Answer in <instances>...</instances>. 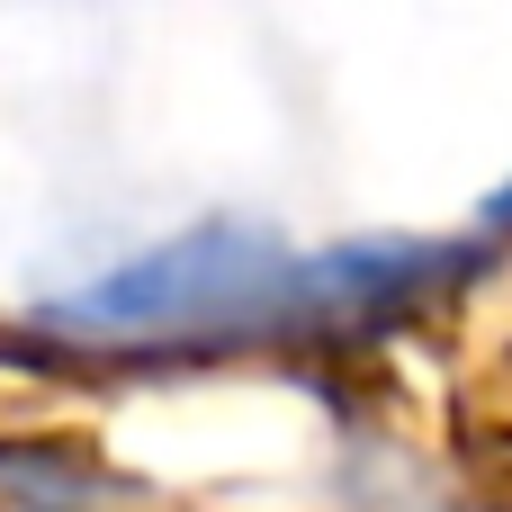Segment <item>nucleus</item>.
<instances>
[{
    "label": "nucleus",
    "mask_w": 512,
    "mask_h": 512,
    "mask_svg": "<svg viewBox=\"0 0 512 512\" xmlns=\"http://www.w3.org/2000/svg\"><path fill=\"white\" fill-rule=\"evenodd\" d=\"M288 279H297V243H279L252 216H207L45 297L36 324L63 342H252V333H288Z\"/></svg>",
    "instance_id": "f257e3e1"
},
{
    "label": "nucleus",
    "mask_w": 512,
    "mask_h": 512,
    "mask_svg": "<svg viewBox=\"0 0 512 512\" xmlns=\"http://www.w3.org/2000/svg\"><path fill=\"white\" fill-rule=\"evenodd\" d=\"M486 243L468 234H360V243H324V252H297V279H288V333H378L432 297H450L459 279H477Z\"/></svg>",
    "instance_id": "f03ea898"
},
{
    "label": "nucleus",
    "mask_w": 512,
    "mask_h": 512,
    "mask_svg": "<svg viewBox=\"0 0 512 512\" xmlns=\"http://www.w3.org/2000/svg\"><path fill=\"white\" fill-rule=\"evenodd\" d=\"M477 225H486V234H512V180L486 198V207H477Z\"/></svg>",
    "instance_id": "7ed1b4c3"
}]
</instances>
